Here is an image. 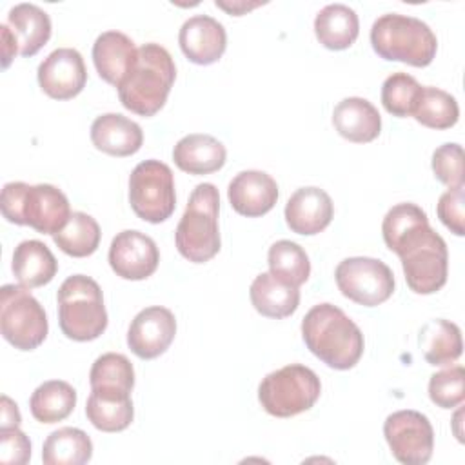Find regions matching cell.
<instances>
[{"label": "cell", "mask_w": 465, "mask_h": 465, "mask_svg": "<svg viewBox=\"0 0 465 465\" xmlns=\"http://www.w3.org/2000/svg\"><path fill=\"white\" fill-rule=\"evenodd\" d=\"M360 33V20L352 7L345 4H329L314 18V35L318 42L332 51L351 47Z\"/></svg>", "instance_id": "cell-26"}, {"label": "cell", "mask_w": 465, "mask_h": 465, "mask_svg": "<svg viewBox=\"0 0 465 465\" xmlns=\"http://www.w3.org/2000/svg\"><path fill=\"white\" fill-rule=\"evenodd\" d=\"M405 282L416 294H432L447 283L449 251L445 240L427 227L398 254Z\"/></svg>", "instance_id": "cell-10"}, {"label": "cell", "mask_w": 465, "mask_h": 465, "mask_svg": "<svg viewBox=\"0 0 465 465\" xmlns=\"http://www.w3.org/2000/svg\"><path fill=\"white\" fill-rule=\"evenodd\" d=\"M218 211V189L213 183H198L189 196L174 232L176 249L185 260L203 263L218 254L222 245Z\"/></svg>", "instance_id": "cell-5"}, {"label": "cell", "mask_w": 465, "mask_h": 465, "mask_svg": "<svg viewBox=\"0 0 465 465\" xmlns=\"http://www.w3.org/2000/svg\"><path fill=\"white\" fill-rule=\"evenodd\" d=\"M334 280L341 294L360 305L376 307L394 292V274L378 258L352 256L338 263Z\"/></svg>", "instance_id": "cell-11"}, {"label": "cell", "mask_w": 465, "mask_h": 465, "mask_svg": "<svg viewBox=\"0 0 465 465\" xmlns=\"http://www.w3.org/2000/svg\"><path fill=\"white\" fill-rule=\"evenodd\" d=\"M383 436L392 456L405 465H423L434 449V429L429 418L418 411H396L385 418Z\"/></svg>", "instance_id": "cell-12"}, {"label": "cell", "mask_w": 465, "mask_h": 465, "mask_svg": "<svg viewBox=\"0 0 465 465\" xmlns=\"http://www.w3.org/2000/svg\"><path fill=\"white\" fill-rule=\"evenodd\" d=\"M225 145L211 134L193 133L180 138L173 149V160L178 169L189 174H211L225 163Z\"/></svg>", "instance_id": "cell-22"}, {"label": "cell", "mask_w": 465, "mask_h": 465, "mask_svg": "<svg viewBox=\"0 0 465 465\" xmlns=\"http://www.w3.org/2000/svg\"><path fill=\"white\" fill-rule=\"evenodd\" d=\"M322 383L316 372L305 365L291 363L262 380L258 400L271 416L291 418L309 411L318 401Z\"/></svg>", "instance_id": "cell-7"}, {"label": "cell", "mask_w": 465, "mask_h": 465, "mask_svg": "<svg viewBox=\"0 0 465 465\" xmlns=\"http://www.w3.org/2000/svg\"><path fill=\"white\" fill-rule=\"evenodd\" d=\"M307 349L336 371L352 369L363 354L360 327L336 305L318 303L302 320Z\"/></svg>", "instance_id": "cell-1"}, {"label": "cell", "mask_w": 465, "mask_h": 465, "mask_svg": "<svg viewBox=\"0 0 465 465\" xmlns=\"http://www.w3.org/2000/svg\"><path fill=\"white\" fill-rule=\"evenodd\" d=\"M85 416L102 432H120L127 429L134 416L131 392L118 389H91L85 403Z\"/></svg>", "instance_id": "cell-23"}, {"label": "cell", "mask_w": 465, "mask_h": 465, "mask_svg": "<svg viewBox=\"0 0 465 465\" xmlns=\"http://www.w3.org/2000/svg\"><path fill=\"white\" fill-rule=\"evenodd\" d=\"M76 405V391L64 380H49L35 389L29 400L31 414L40 423L65 420Z\"/></svg>", "instance_id": "cell-31"}, {"label": "cell", "mask_w": 465, "mask_h": 465, "mask_svg": "<svg viewBox=\"0 0 465 465\" xmlns=\"http://www.w3.org/2000/svg\"><path fill=\"white\" fill-rule=\"evenodd\" d=\"M182 53L198 65H211L222 58L227 47L225 27L209 15L187 18L178 33Z\"/></svg>", "instance_id": "cell-16"}, {"label": "cell", "mask_w": 465, "mask_h": 465, "mask_svg": "<svg viewBox=\"0 0 465 465\" xmlns=\"http://www.w3.org/2000/svg\"><path fill=\"white\" fill-rule=\"evenodd\" d=\"M418 80L407 73H392L381 85V104L387 113L398 118L412 116L414 105L421 93Z\"/></svg>", "instance_id": "cell-36"}, {"label": "cell", "mask_w": 465, "mask_h": 465, "mask_svg": "<svg viewBox=\"0 0 465 465\" xmlns=\"http://www.w3.org/2000/svg\"><path fill=\"white\" fill-rule=\"evenodd\" d=\"M176 78L173 56L160 44H143L127 76L122 80L118 98L125 109L140 116L156 114L167 102Z\"/></svg>", "instance_id": "cell-2"}, {"label": "cell", "mask_w": 465, "mask_h": 465, "mask_svg": "<svg viewBox=\"0 0 465 465\" xmlns=\"http://www.w3.org/2000/svg\"><path fill=\"white\" fill-rule=\"evenodd\" d=\"M11 269L20 285L35 289L47 285L54 278L58 262L44 242L24 240L15 247Z\"/></svg>", "instance_id": "cell-24"}, {"label": "cell", "mask_w": 465, "mask_h": 465, "mask_svg": "<svg viewBox=\"0 0 465 465\" xmlns=\"http://www.w3.org/2000/svg\"><path fill=\"white\" fill-rule=\"evenodd\" d=\"M93 456L91 438L76 427H62L53 430L42 447V461L45 465H84Z\"/></svg>", "instance_id": "cell-30"}, {"label": "cell", "mask_w": 465, "mask_h": 465, "mask_svg": "<svg viewBox=\"0 0 465 465\" xmlns=\"http://www.w3.org/2000/svg\"><path fill=\"white\" fill-rule=\"evenodd\" d=\"M0 36H2V67L7 69L9 64L13 62V58L16 56V53L20 51L16 36L13 35L11 27L7 24L0 25Z\"/></svg>", "instance_id": "cell-41"}, {"label": "cell", "mask_w": 465, "mask_h": 465, "mask_svg": "<svg viewBox=\"0 0 465 465\" xmlns=\"http://www.w3.org/2000/svg\"><path fill=\"white\" fill-rule=\"evenodd\" d=\"M176 334L174 314L162 305L142 309L127 331L129 349L142 360H153L163 354Z\"/></svg>", "instance_id": "cell-15"}, {"label": "cell", "mask_w": 465, "mask_h": 465, "mask_svg": "<svg viewBox=\"0 0 465 465\" xmlns=\"http://www.w3.org/2000/svg\"><path fill=\"white\" fill-rule=\"evenodd\" d=\"M93 145L111 156H131L143 143L142 127L120 113H105L91 124Z\"/></svg>", "instance_id": "cell-20"}, {"label": "cell", "mask_w": 465, "mask_h": 465, "mask_svg": "<svg viewBox=\"0 0 465 465\" xmlns=\"http://www.w3.org/2000/svg\"><path fill=\"white\" fill-rule=\"evenodd\" d=\"M0 207L7 222L29 225L51 236L58 232L71 216L67 196L51 183L29 185L25 182H9L2 189Z\"/></svg>", "instance_id": "cell-3"}, {"label": "cell", "mask_w": 465, "mask_h": 465, "mask_svg": "<svg viewBox=\"0 0 465 465\" xmlns=\"http://www.w3.org/2000/svg\"><path fill=\"white\" fill-rule=\"evenodd\" d=\"M58 323L62 332L74 341L96 340L107 327V311L100 285L85 276L65 278L56 292Z\"/></svg>", "instance_id": "cell-6"}, {"label": "cell", "mask_w": 465, "mask_h": 465, "mask_svg": "<svg viewBox=\"0 0 465 465\" xmlns=\"http://www.w3.org/2000/svg\"><path fill=\"white\" fill-rule=\"evenodd\" d=\"M371 45L378 56L414 67L429 65L438 51L432 29L416 16L387 13L371 27Z\"/></svg>", "instance_id": "cell-4"}, {"label": "cell", "mask_w": 465, "mask_h": 465, "mask_svg": "<svg viewBox=\"0 0 465 465\" xmlns=\"http://www.w3.org/2000/svg\"><path fill=\"white\" fill-rule=\"evenodd\" d=\"M265 2H245V0H232V2H223V0H216V7H222L223 11L234 15V16H240L258 5H262Z\"/></svg>", "instance_id": "cell-43"}, {"label": "cell", "mask_w": 465, "mask_h": 465, "mask_svg": "<svg viewBox=\"0 0 465 465\" xmlns=\"http://www.w3.org/2000/svg\"><path fill=\"white\" fill-rule=\"evenodd\" d=\"M129 203L143 222H165L176 207L171 167L160 160L140 162L129 176Z\"/></svg>", "instance_id": "cell-9"}, {"label": "cell", "mask_w": 465, "mask_h": 465, "mask_svg": "<svg viewBox=\"0 0 465 465\" xmlns=\"http://www.w3.org/2000/svg\"><path fill=\"white\" fill-rule=\"evenodd\" d=\"M418 345L423 352V358L430 365H450L461 356L463 351L461 331L454 322L443 318L429 320L420 331Z\"/></svg>", "instance_id": "cell-28"}, {"label": "cell", "mask_w": 465, "mask_h": 465, "mask_svg": "<svg viewBox=\"0 0 465 465\" xmlns=\"http://www.w3.org/2000/svg\"><path fill=\"white\" fill-rule=\"evenodd\" d=\"M287 227L303 236L322 232L332 220L334 203L331 196L314 185L300 187L285 203Z\"/></svg>", "instance_id": "cell-17"}, {"label": "cell", "mask_w": 465, "mask_h": 465, "mask_svg": "<svg viewBox=\"0 0 465 465\" xmlns=\"http://www.w3.org/2000/svg\"><path fill=\"white\" fill-rule=\"evenodd\" d=\"M332 125L345 140L367 143L378 138L381 131V116L367 98L349 96L334 107Z\"/></svg>", "instance_id": "cell-21"}, {"label": "cell", "mask_w": 465, "mask_h": 465, "mask_svg": "<svg viewBox=\"0 0 465 465\" xmlns=\"http://www.w3.org/2000/svg\"><path fill=\"white\" fill-rule=\"evenodd\" d=\"M412 116L418 124L430 129H449L456 125L460 118V107L456 98L440 87H421Z\"/></svg>", "instance_id": "cell-33"}, {"label": "cell", "mask_w": 465, "mask_h": 465, "mask_svg": "<svg viewBox=\"0 0 465 465\" xmlns=\"http://www.w3.org/2000/svg\"><path fill=\"white\" fill-rule=\"evenodd\" d=\"M91 389H118L131 392L134 387V369L127 356L105 352L98 356L89 372Z\"/></svg>", "instance_id": "cell-35"}, {"label": "cell", "mask_w": 465, "mask_h": 465, "mask_svg": "<svg viewBox=\"0 0 465 465\" xmlns=\"http://www.w3.org/2000/svg\"><path fill=\"white\" fill-rule=\"evenodd\" d=\"M0 407H2V418H0V429H11V427H18L22 421L18 405L5 394H2L0 398Z\"/></svg>", "instance_id": "cell-42"}, {"label": "cell", "mask_w": 465, "mask_h": 465, "mask_svg": "<svg viewBox=\"0 0 465 465\" xmlns=\"http://www.w3.org/2000/svg\"><path fill=\"white\" fill-rule=\"evenodd\" d=\"M138 47L122 31H105L93 44L94 67L107 84L120 85L134 65Z\"/></svg>", "instance_id": "cell-19"}, {"label": "cell", "mask_w": 465, "mask_h": 465, "mask_svg": "<svg viewBox=\"0 0 465 465\" xmlns=\"http://www.w3.org/2000/svg\"><path fill=\"white\" fill-rule=\"evenodd\" d=\"M160 262V252L154 240L140 231L127 229L118 232L109 247V265L116 276L124 280L149 278Z\"/></svg>", "instance_id": "cell-13"}, {"label": "cell", "mask_w": 465, "mask_h": 465, "mask_svg": "<svg viewBox=\"0 0 465 465\" xmlns=\"http://www.w3.org/2000/svg\"><path fill=\"white\" fill-rule=\"evenodd\" d=\"M227 196L231 207L247 218L267 214L278 200V185L274 178L263 171H242L229 187Z\"/></svg>", "instance_id": "cell-18"}, {"label": "cell", "mask_w": 465, "mask_h": 465, "mask_svg": "<svg viewBox=\"0 0 465 465\" xmlns=\"http://www.w3.org/2000/svg\"><path fill=\"white\" fill-rule=\"evenodd\" d=\"M42 91L54 100H69L82 93L87 71L82 54L73 47H58L49 53L36 71Z\"/></svg>", "instance_id": "cell-14"}, {"label": "cell", "mask_w": 465, "mask_h": 465, "mask_svg": "<svg viewBox=\"0 0 465 465\" xmlns=\"http://www.w3.org/2000/svg\"><path fill=\"white\" fill-rule=\"evenodd\" d=\"M429 225V218L421 207L411 202L396 203L391 207L381 222V234L385 245L400 254L401 249L416 238L420 232H423Z\"/></svg>", "instance_id": "cell-29"}, {"label": "cell", "mask_w": 465, "mask_h": 465, "mask_svg": "<svg viewBox=\"0 0 465 465\" xmlns=\"http://www.w3.org/2000/svg\"><path fill=\"white\" fill-rule=\"evenodd\" d=\"M31 458V441L18 429H0V461L7 465H25Z\"/></svg>", "instance_id": "cell-40"}, {"label": "cell", "mask_w": 465, "mask_h": 465, "mask_svg": "<svg viewBox=\"0 0 465 465\" xmlns=\"http://www.w3.org/2000/svg\"><path fill=\"white\" fill-rule=\"evenodd\" d=\"M100 225L98 222L82 211L71 213L67 223L53 234L58 249L73 258L91 256L100 245Z\"/></svg>", "instance_id": "cell-32"}, {"label": "cell", "mask_w": 465, "mask_h": 465, "mask_svg": "<svg viewBox=\"0 0 465 465\" xmlns=\"http://www.w3.org/2000/svg\"><path fill=\"white\" fill-rule=\"evenodd\" d=\"M465 193H463V185L460 187H452L449 191H445L440 200H438V218L440 222L456 236H463L465 234Z\"/></svg>", "instance_id": "cell-39"}, {"label": "cell", "mask_w": 465, "mask_h": 465, "mask_svg": "<svg viewBox=\"0 0 465 465\" xmlns=\"http://www.w3.org/2000/svg\"><path fill=\"white\" fill-rule=\"evenodd\" d=\"M269 272L276 278L300 287L309 280L311 262L307 252L291 240H278L269 247Z\"/></svg>", "instance_id": "cell-34"}, {"label": "cell", "mask_w": 465, "mask_h": 465, "mask_svg": "<svg viewBox=\"0 0 465 465\" xmlns=\"http://www.w3.org/2000/svg\"><path fill=\"white\" fill-rule=\"evenodd\" d=\"M0 331L18 351H33L44 343L49 331L47 316L27 287L5 283L0 289Z\"/></svg>", "instance_id": "cell-8"}, {"label": "cell", "mask_w": 465, "mask_h": 465, "mask_svg": "<svg viewBox=\"0 0 465 465\" xmlns=\"http://www.w3.org/2000/svg\"><path fill=\"white\" fill-rule=\"evenodd\" d=\"M432 171L434 176L445 183L449 189L460 187L465 182L463 176V149L460 143L449 142L440 145L432 153Z\"/></svg>", "instance_id": "cell-38"}, {"label": "cell", "mask_w": 465, "mask_h": 465, "mask_svg": "<svg viewBox=\"0 0 465 465\" xmlns=\"http://www.w3.org/2000/svg\"><path fill=\"white\" fill-rule=\"evenodd\" d=\"M429 398L441 409H454L465 400V369L452 365L430 376Z\"/></svg>", "instance_id": "cell-37"}, {"label": "cell", "mask_w": 465, "mask_h": 465, "mask_svg": "<svg viewBox=\"0 0 465 465\" xmlns=\"http://www.w3.org/2000/svg\"><path fill=\"white\" fill-rule=\"evenodd\" d=\"M7 25L16 36L20 54H36L51 38V18L36 4H16L9 9Z\"/></svg>", "instance_id": "cell-27"}, {"label": "cell", "mask_w": 465, "mask_h": 465, "mask_svg": "<svg viewBox=\"0 0 465 465\" xmlns=\"http://www.w3.org/2000/svg\"><path fill=\"white\" fill-rule=\"evenodd\" d=\"M252 307L267 318H287L300 305V291L271 272L258 274L249 289Z\"/></svg>", "instance_id": "cell-25"}]
</instances>
